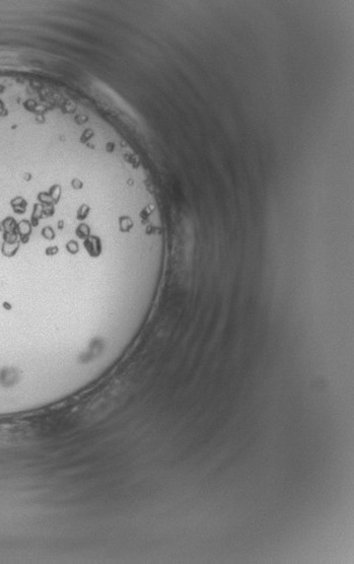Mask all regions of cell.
<instances>
[{"instance_id": "1", "label": "cell", "mask_w": 354, "mask_h": 564, "mask_svg": "<svg viewBox=\"0 0 354 564\" xmlns=\"http://www.w3.org/2000/svg\"><path fill=\"white\" fill-rule=\"evenodd\" d=\"M49 130L0 108V345L20 344L75 297L110 292L100 239L68 227V180Z\"/></svg>"}]
</instances>
